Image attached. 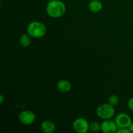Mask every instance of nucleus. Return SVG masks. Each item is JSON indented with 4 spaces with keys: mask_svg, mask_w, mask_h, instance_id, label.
<instances>
[{
    "mask_svg": "<svg viewBox=\"0 0 133 133\" xmlns=\"http://www.w3.org/2000/svg\"><path fill=\"white\" fill-rule=\"evenodd\" d=\"M27 32L32 38H40L46 35V26L38 21H32L27 25Z\"/></svg>",
    "mask_w": 133,
    "mask_h": 133,
    "instance_id": "nucleus-2",
    "label": "nucleus"
},
{
    "mask_svg": "<svg viewBox=\"0 0 133 133\" xmlns=\"http://www.w3.org/2000/svg\"><path fill=\"white\" fill-rule=\"evenodd\" d=\"M36 116L31 110H23L19 112L18 115V119L19 122L25 125H30L35 122Z\"/></svg>",
    "mask_w": 133,
    "mask_h": 133,
    "instance_id": "nucleus-4",
    "label": "nucleus"
},
{
    "mask_svg": "<svg viewBox=\"0 0 133 133\" xmlns=\"http://www.w3.org/2000/svg\"><path fill=\"white\" fill-rule=\"evenodd\" d=\"M129 130L130 132L131 133H133V122L130 124V125L128 127Z\"/></svg>",
    "mask_w": 133,
    "mask_h": 133,
    "instance_id": "nucleus-16",
    "label": "nucleus"
},
{
    "mask_svg": "<svg viewBox=\"0 0 133 133\" xmlns=\"http://www.w3.org/2000/svg\"><path fill=\"white\" fill-rule=\"evenodd\" d=\"M40 128L42 131L44 133H53L55 131L56 126L54 122L48 119L43 121L41 123Z\"/></svg>",
    "mask_w": 133,
    "mask_h": 133,
    "instance_id": "nucleus-9",
    "label": "nucleus"
},
{
    "mask_svg": "<svg viewBox=\"0 0 133 133\" xmlns=\"http://www.w3.org/2000/svg\"><path fill=\"white\" fill-rule=\"evenodd\" d=\"M4 96L3 94H1L0 95V103L2 104L3 103V101H4Z\"/></svg>",
    "mask_w": 133,
    "mask_h": 133,
    "instance_id": "nucleus-17",
    "label": "nucleus"
},
{
    "mask_svg": "<svg viewBox=\"0 0 133 133\" xmlns=\"http://www.w3.org/2000/svg\"><path fill=\"white\" fill-rule=\"evenodd\" d=\"M73 129L78 133H86L90 129V123L83 118H78L72 123Z\"/></svg>",
    "mask_w": 133,
    "mask_h": 133,
    "instance_id": "nucleus-5",
    "label": "nucleus"
},
{
    "mask_svg": "<svg viewBox=\"0 0 133 133\" xmlns=\"http://www.w3.org/2000/svg\"><path fill=\"white\" fill-rule=\"evenodd\" d=\"M46 12L53 18H58L65 14L66 6L64 3L61 0L49 1L46 5Z\"/></svg>",
    "mask_w": 133,
    "mask_h": 133,
    "instance_id": "nucleus-1",
    "label": "nucleus"
},
{
    "mask_svg": "<svg viewBox=\"0 0 133 133\" xmlns=\"http://www.w3.org/2000/svg\"><path fill=\"white\" fill-rule=\"evenodd\" d=\"M101 124L97 122H92L90 123V131L93 132H97L101 131Z\"/></svg>",
    "mask_w": 133,
    "mask_h": 133,
    "instance_id": "nucleus-13",
    "label": "nucleus"
},
{
    "mask_svg": "<svg viewBox=\"0 0 133 133\" xmlns=\"http://www.w3.org/2000/svg\"><path fill=\"white\" fill-rule=\"evenodd\" d=\"M19 44L23 48H28L31 44V36L27 32L22 34L19 39Z\"/></svg>",
    "mask_w": 133,
    "mask_h": 133,
    "instance_id": "nucleus-11",
    "label": "nucleus"
},
{
    "mask_svg": "<svg viewBox=\"0 0 133 133\" xmlns=\"http://www.w3.org/2000/svg\"><path fill=\"white\" fill-rule=\"evenodd\" d=\"M115 122L118 128H128L132 123V119L129 114L126 113H119L115 118Z\"/></svg>",
    "mask_w": 133,
    "mask_h": 133,
    "instance_id": "nucleus-6",
    "label": "nucleus"
},
{
    "mask_svg": "<svg viewBox=\"0 0 133 133\" xmlns=\"http://www.w3.org/2000/svg\"><path fill=\"white\" fill-rule=\"evenodd\" d=\"M115 114L114 107L110 103H104L99 105L96 109V114L101 119H112Z\"/></svg>",
    "mask_w": 133,
    "mask_h": 133,
    "instance_id": "nucleus-3",
    "label": "nucleus"
},
{
    "mask_svg": "<svg viewBox=\"0 0 133 133\" xmlns=\"http://www.w3.org/2000/svg\"><path fill=\"white\" fill-rule=\"evenodd\" d=\"M49 1H52V0H49Z\"/></svg>",
    "mask_w": 133,
    "mask_h": 133,
    "instance_id": "nucleus-18",
    "label": "nucleus"
},
{
    "mask_svg": "<svg viewBox=\"0 0 133 133\" xmlns=\"http://www.w3.org/2000/svg\"><path fill=\"white\" fill-rule=\"evenodd\" d=\"M117 133H131L128 128H118Z\"/></svg>",
    "mask_w": 133,
    "mask_h": 133,
    "instance_id": "nucleus-15",
    "label": "nucleus"
},
{
    "mask_svg": "<svg viewBox=\"0 0 133 133\" xmlns=\"http://www.w3.org/2000/svg\"><path fill=\"white\" fill-rule=\"evenodd\" d=\"M101 131L103 133L117 132L118 127L116 123L111 119H105L101 123Z\"/></svg>",
    "mask_w": 133,
    "mask_h": 133,
    "instance_id": "nucleus-7",
    "label": "nucleus"
},
{
    "mask_svg": "<svg viewBox=\"0 0 133 133\" xmlns=\"http://www.w3.org/2000/svg\"><path fill=\"white\" fill-rule=\"evenodd\" d=\"M127 107L131 110L133 111V97H131L127 101Z\"/></svg>",
    "mask_w": 133,
    "mask_h": 133,
    "instance_id": "nucleus-14",
    "label": "nucleus"
},
{
    "mask_svg": "<svg viewBox=\"0 0 133 133\" xmlns=\"http://www.w3.org/2000/svg\"><path fill=\"white\" fill-rule=\"evenodd\" d=\"M108 103L112 106H116L119 103V97L118 95L112 94L108 99Z\"/></svg>",
    "mask_w": 133,
    "mask_h": 133,
    "instance_id": "nucleus-12",
    "label": "nucleus"
},
{
    "mask_svg": "<svg viewBox=\"0 0 133 133\" xmlns=\"http://www.w3.org/2000/svg\"><path fill=\"white\" fill-rule=\"evenodd\" d=\"M88 9L94 13L99 12L103 9V3L100 0H91L88 3Z\"/></svg>",
    "mask_w": 133,
    "mask_h": 133,
    "instance_id": "nucleus-10",
    "label": "nucleus"
},
{
    "mask_svg": "<svg viewBox=\"0 0 133 133\" xmlns=\"http://www.w3.org/2000/svg\"><path fill=\"white\" fill-rule=\"evenodd\" d=\"M57 88L62 93H68L72 89V84L67 79H61L57 83Z\"/></svg>",
    "mask_w": 133,
    "mask_h": 133,
    "instance_id": "nucleus-8",
    "label": "nucleus"
}]
</instances>
